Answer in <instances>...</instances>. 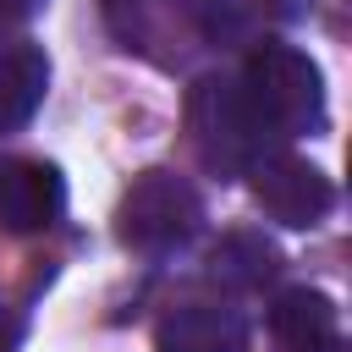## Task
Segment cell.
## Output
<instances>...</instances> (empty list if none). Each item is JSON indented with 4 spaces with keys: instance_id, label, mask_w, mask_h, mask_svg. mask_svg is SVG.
<instances>
[{
    "instance_id": "1",
    "label": "cell",
    "mask_w": 352,
    "mask_h": 352,
    "mask_svg": "<svg viewBox=\"0 0 352 352\" xmlns=\"http://www.w3.org/2000/svg\"><path fill=\"white\" fill-rule=\"evenodd\" d=\"M187 132H192V148L209 170L220 176H248L253 165H264L275 154V132L258 121V110L248 104L242 82L214 72V77H198L192 94H187Z\"/></svg>"
},
{
    "instance_id": "2",
    "label": "cell",
    "mask_w": 352,
    "mask_h": 352,
    "mask_svg": "<svg viewBox=\"0 0 352 352\" xmlns=\"http://www.w3.org/2000/svg\"><path fill=\"white\" fill-rule=\"evenodd\" d=\"M236 82L275 138H308L324 126V77L302 50L258 44L248 55V66L236 72Z\"/></svg>"
},
{
    "instance_id": "3",
    "label": "cell",
    "mask_w": 352,
    "mask_h": 352,
    "mask_svg": "<svg viewBox=\"0 0 352 352\" xmlns=\"http://www.w3.org/2000/svg\"><path fill=\"white\" fill-rule=\"evenodd\" d=\"M198 226H204V198L176 170H143L116 209V231L138 253H176L198 236Z\"/></svg>"
},
{
    "instance_id": "4",
    "label": "cell",
    "mask_w": 352,
    "mask_h": 352,
    "mask_svg": "<svg viewBox=\"0 0 352 352\" xmlns=\"http://www.w3.org/2000/svg\"><path fill=\"white\" fill-rule=\"evenodd\" d=\"M253 176V198L270 220L292 226V231H308L319 226L330 209H336V187L330 176L314 165V160H297V154H270L264 165L248 170Z\"/></svg>"
},
{
    "instance_id": "5",
    "label": "cell",
    "mask_w": 352,
    "mask_h": 352,
    "mask_svg": "<svg viewBox=\"0 0 352 352\" xmlns=\"http://www.w3.org/2000/svg\"><path fill=\"white\" fill-rule=\"evenodd\" d=\"M160 352H248V314L220 297L170 302L154 324Z\"/></svg>"
},
{
    "instance_id": "6",
    "label": "cell",
    "mask_w": 352,
    "mask_h": 352,
    "mask_svg": "<svg viewBox=\"0 0 352 352\" xmlns=\"http://www.w3.org/2000/svg\"><path fill=\"white\" fill-rule=\"evenodd\" d=\"M66 209V182L44 160H6L0 165V226L6 231H44Z\"/></svg>"
},
{
    "instance_id": "7",
    "label": "cell",
    "mask_w": 352,
    "mask_h": 352,
    "mask_svg": "<svg viewBox=\"0 0 352 352\" xmlns=\"http://www.w3.org/2000/svg\"><path fill=\"white\" fill-rule=\"evenodd\" d=\"M270 330H275V341H280L286 352H330V346L341 341V314H336V302H330L324 292L292 286V292L275 297Z\"/></svg>"
},
{
    "instance_id": "8",
    "label": "cell",
    "mask_w": 352,
    "mask_h": 352,
    "mask_svg": "<svg viewBox=\"0 0 352 352\" xmlns=\"http://www.w3.org/2000/svg\"><path fill=\"white\" fill-rule=\"evenodd\" d=\"M50 88V55L28 38L0 44V132H16L33 121V110L44 104Z\"/></svg>"
},
{
    "instance_id": "9",
    "label": "cell",
    "mask_w": 352,
    "mask_h": 352,
    "mask_svg": "<svg viewBox=\"0 0 352 352\" xmlns=\"http://www.w3.org/2000/svg\"><path fill=\"white\" fill-rule=\"evenodd\" d=\"M275 270H280V253L258 231H226L209 248V280L226 292H258Z\"/></svg>"
},
{
    "instance_id": "10",
    "label": "cell",
    "mask_w": 352,
    "mask_h": 352,
    "mask_svg": "<svg viewBox=\"0 0 352 352\" xmlns=\"http://www.w3.org/2000/svg\"><path fill=\"white\" fill-rule=\"evenodd\" d=\"M38 6H44V0H0V38H6V33H16Z\"/></svg>"
},
{
    "instance_id": "11",
    "label": "cell",
    "mask_w": 352,
    "mask_h": 352,
    "mask_svg": "<svg viewBox=\"0 0 352 352\" xmlns=\"http://www.w3.org/2000/svg\"><path fill=\"white\" fill-rule=\"evenodd\" d=\"M6 330H11V319H6V302H0V341H6Z\"/></svg>"
},
{
    "instance_id": "12",
    "label": "cell",
    "mask_w": 352,
    "mask_h": 352,
    "mask_svg": "<svg viewBox=\"0 0 352 352\" xmlns=\"http://www.w3.org/2000/svg\"><path fill=\"white\" fill-rule=\"evenodd\" d=\"M330 352H341V341H336V346H330Z\"/></svg>"
}]
</instances>
